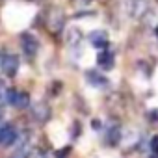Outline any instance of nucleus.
<instances>
[{"instance_id":"obj_1","label":"nucleus","mask_w":158,"mask_h":158,"mask_svg":"<svg viewBox=\"0 0 158 158\" xmlns=\"http://www.w3.org/2000/svg\"><path fill=\"white\" fill-rule=\"evenodd\" d=\"M45 24H47V30L54 35H58L61 30H63V24H65V15L60 8H48L47 15H45Z\"/></svg>"},{"instance_id":"obj_2","label":"nucleus","mask_w":158,"mask_h":158,"mask_svg":"<svg viewBox=\"0 0 158 158\" xmlns=\"http://www.w3.org/2000/svg\"><path fill=\"white\" fill-rule=\"evenodd\" d=\"M6 99L13 108H19V110H23L30 104V95L26 91H21V89H8Z\"/></svg>"},{"instance_id":"obj_3","label":"nucleus","mask_w":158,"mask_h":158,"mask_svg":"<svg viewBox=\"0 0 158 158\" xmlns=\"http://www.w3.org/2000/svg\"><path fill=\"white\" fill-rule=\"evenodd\" d=\"M21 47H23L24 56L34 58V56L37 54V50H39V41H37V37L32 35L30 32H24V34H21Z\"/></svg>"},{"instance_id":"obj_4","label":"nucleus","mask_w":158,"mask_h":158,"mask_svg":"<svg viewBox=\"0 0 158 158\" xmlns=\"http://www.w3.org/2000/svg\"><path fill=\"white\" fill-rule=\"evenodd\" d=\"M151 10V0H130L128 2V13L132 19H141Z\"/></svg>"},{"instance_id":"obj_5","label":"nucleus","mask_w":158,"mask_h":158,"mask_svg":"<svg viewBox=\"0 0 158 158\" xmlns=\"http://www.w3.org/2000/svg\"><path fill=\"white\" fill-rule=\"evenodd\" d=\"M30 115H32V119L35 123L43 125V123H47L50 119V106L47 102H35L32 106V110H30Z\"/></svg>"},{"instance_id":"obj_6","label":"nucleus","mask_w":158,"mask_h":158,"mask_svg":"<svg viewBox=\"0 0 158 158\" xmlns=\"http://www.w3.org/2000/svg\"><path fill=\"white\" fill-rule=\"evenodd\" d=\"M17 128L11 125V123H4L2 127H0V145L2 147H10L15 143L17 139Z\"/></svg>"},{"instance_id":"obj_7","label":"nucleus","mask_w":158,"mask_h":158,"mask_svg":"<svg viewBox=\"0 0 158 158\" xmlns=\"http://www.w3.org/2000/svg\"><path fill=\"white\" fill-rule=\"evenodd\" d=\"M0 67H2V73L6 76H15L19 71V58L15 54H4L2 61H0Z\"/></svg>"},{"instance_id":"obj_8","label":"nucleus","mask_w":158,"mask_h":158,"mask_svg":"<svg viewBox=\"0 0 158 158\" xmlns=\"http://www.w3.org/2000/svg\"><path fill=\"white\" fill-rule=\"evenodd\" d=\"M89 41H91V45L95 47V48H101V50H104V48H108V34L104 32V30H95L91 35H89Z\"/></svg>"},{"instance_id":"obj_9","label":"nucleus","mask_w":158,"mask_h":158,"mask_svg":"<svg viewBox=\"0 0 158 158\" xmlns=\"http://www.w3.org/2000/svg\"><path fill=\"white\" fill-rule=\"evenodd\" d=\"M97 63H99V67H101V69L110 71V69L114 67V52H112V50H108V48L101 50V52H99V56H97Z\"/></svg>"},{"instance_id":"obj_10","label":"nucleus","mask_w":158,"mask_h":158,"mask_svg":"<svg viewBox=\"0 0 158 158\" xmlns=\"http://www.w3.org/2000/svg\"><path fill=\"white\" fill-rule=\"evenodd\" d=\"M86 78H88V82L91 86H95V88H106L108 86V78L104 74L97 73V71H88L86 73Z\"/></svg>"},{"instance_id":"obj_11","label":"nucleus","mask_w":158,"mask_h":158,"mask_svg":"<svg viewBox=\"0 0 158 158\" xmlns=\"http://www.w3.org/2000/svg\"><path fill=\"white\" fill-rule=\"evenodd\" d=\"M121 141V128L117 127V125H112L110 128H108V132H106V143L108 145H117Z\"/></svg>"},{"instance_id":"obj_12","label":"nucleus","mask_w":158,"mask_h":158,"mask_svg":"<svg viewBox=\"0 0 158 158\" xmlns=\"http://www.w3.org/2000/svg\"><path fill=\"white\" fill-rule=\"evenodd\" d=\"M65 39H67V45L69 47H78V45H80V41H82V32L78 30V28H69Z\"/></svg>"},{"instance_id":"obj_13","label":"nucleus","mask_w":158,"mask_h":158,"mask_svg":"<svg viewBox=\"0 0 158 158\" xmlns=\"http://www.w3.org/2000/svg\"><path fill=\"white\" fill-rule=\"evenodd\" d=\"M91 2H93V0H69V4H71L73 8H76V10H84V8H88Z\"/></svg>"},{"instance_id":"obj_14","label":"nucleus","mask_w":158,"mask_h":158,"mask_svg":"<svg viewBox=\"0 0 158 158\" xmlns=\"http://www.w3.org/2000/svg\"><path fill=\"white\" fill-rule=\"evenodd\" d=\"M147 119H149L151 123H158V108L149 110V112H147Z\"/></svg>"},{"instance_id":"obj_15","label":"nucleus","mask_w":158,"mask_h":158,"mask_svg":"<svg viewBox=\"0 0 158 158\" xmlns=\"http://www.w3.org/2000/svg\"><path fill=\"white\" fill-rule=\"evenodd\" d=\"M69 152H71V147H63L61 151H58V152H56V158H65Z\"/></svg>"},{"instance_id":"obj_16","label":"nucleus","mask_w":158,"mask_h":158,"mask_svg":"<svg viewBox=\"0 0 158 158\" xmlns=\"http://www.w3.org/2000/svg\"><path fill=\"white\" fill-rule=\"evenodd\" d=\"M151 151H152L154 154H158V136H154V138L151 139Z\"/></svg>"},{"instance_id":"obj_17","label":"nucleus","mask_w":158,"mask_h":158,"mask_svg":"<svg viewBox=\"0 0 158 158\" xmlns=\"http://www.w3.org/2000/svg\"><path fill=\"white\" fill-rule=\"evenodd\" d=\"M6 93H8V91H6V86H4V82H2V80H0V99H2Z\"/></svg>"},{"instance_id":"obj_18","label":"nucleus","mask_w":158,"mask_h":158,"mask_svg":"<svg viewBox=\"0 0 158 158\" xmlns=\"http://www.w3.org/2000/svg\"><path fill=\"white\" fill-rule=\"evenodd\" d=\"M2 117H4V108L0 106V119H2Z\"/></svg>"},{"instance_id":"obj_19","label":"nucleus","mask_w":158,"mask_h":158,"mask_svg":"<svg viewBox=\"0 0 158 158\" xmlns=\"http://www.w3.org/2000/svg\"><path fill=\"white\" fill-rule=\"evenodd\" d=\"M151 158H158V154H154V152H152V156H151Z\"/></svg>"},{"instance_id":"obj_20","label":"nucleus","mask_w":158,"mask_h":158,"mask_svg":"<svg viewBox=\"0 0 158 158\" xmlns=\"http://www.w3.org/2000/svg\"><path fill=\"white\" fill-rule=\"evenodd\" d=\"M156 35H158V28H156Z\"/></svg>"}]
</instances>
